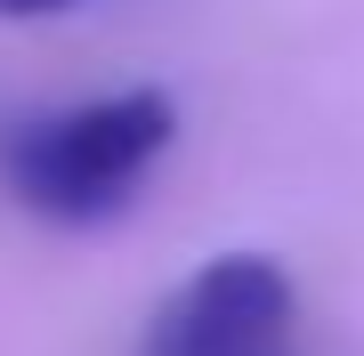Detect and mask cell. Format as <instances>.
I'll use <instances>...</instances> for the list:
<instances>
[{
    "mask_svg": "<svg viewBox=\"0 0 364 356\" xmlns=\"http://www.w3.org/2000/svg\"><path fill=\"white\" fill-rule=\"evenodd\" d=\"M170 138H178V114L162 90H114V97H81L65 114L9 130L0 178L49 227H105L130 211L146 171L170 154Z\"/></svg>",
    "mask_w": 364,
    "mask_h": 356,
    "instance_id": "1",
    "label": "cell"
},
{
    "mask_svg": "<svg viewBox=\"0 0 364 356\" xmlns=\"http://www.w3.org/2000/svg\"><path fill=\"white\" fill-rule=\"evenodd\" d=\"M138 356H299V300L267 251H219L146 316Z\"/></svg>",
    "mask_w": 364,
    "mask_h": 356,
    "instance_id": "2",
    "label": "cell"
},
{
    "mask_svg": "<svg viewBox=\"0 0 364 356\" xmlns=\"http://www.w3.org/2000/svg\"><path fill=\"white\" fill-rule=\"evenodd\" d=\"M73 0H0V25H25V16H65Z\"/></svg>",
    "mask_w": 364,
    "mask_h": 356,
    "instance_id": "3",
    "label": "cell"
}]
</instances>
